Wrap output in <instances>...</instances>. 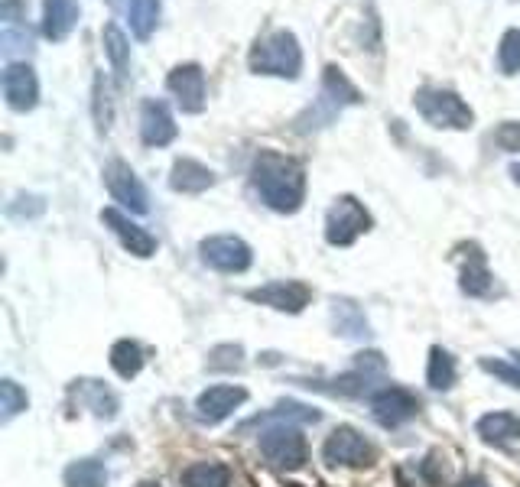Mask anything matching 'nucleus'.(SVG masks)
<instances>
[{
  "label": "nucleus",
  "instance_id": "obj_1",
  "mask_svg": "<svg viewBox=\"0 0 520 487\" xmlns=\"http://www.w3.org/2000/svg\"><path fill=\"white\" fill-rule=\"evenodd\" d=\"M251 186L270 212L296 215L306 202V169L286 153L260 150L251 163Z\"/></svg>",
  "mask_w": 520,
  "mask_h": 487
},
{
  "label": "nucleus",
  "instance_id": "obj_2",
  "mask_svg": "<svg viewBox=\"0 0 520 487\" xmlns=\"http://www.w3.org/2000/svg\"><path fill=\"white\" fill-rule=\"evenodd\" d=\"M361 101H364V95L355 85H351V78L338 69V65H325L319 101L296 117V130H299V134H312V130L329 127L345 108H351V104H361Z\"/></svg>",
  "mask_w": 520,
  "mask_h": 487
},
{
  "label": "nucleus",
  "instance_id": "obj_3",
  "mask_svg": "<svg viewBox=\"0 0 520 487\" xmlns=\"http://www.w3.org/2000/svg\"><path fill=\"white\" fill-rule=\"evenodd\" d=\"M247 65H251L254 75H270V78L296 82L299 72H303V46H299L296 33L273 30L254 43L251 56H247Z\"/></svg>",
  "mask_w": 520,
  "mask_h": 487
},
{
  "label": "nucleus",
  "instance_id": "obj_4",
  "mask_svg": "<svg viewBox=\"0 0 520 487\" xmlns=\"http://www.w3.org/2000/svg\"><path fill=\"white\" fill-rule=\"evenodd\" d=\"M413 108L420 111V117L429 127H439V130H468L475 124V111L468 108L459 91L452 88L423 85L413 95Z\"/></svg>",
  "mask_w": 520,
  "mask_h": 487
},
{
  "label": "nucleus",
  "instance_id": "obj_5",
  "mask_svg": "<svg viewBox=\"0 0 520 487\" xmlns=\"http://www.w3.org/2000/svg\"><path fill=\"white\" fill-rule=\"evenodd\" d=\"M260 455H264L267 465H273V468L296 471L306 465L309 445L296 426H267L260 432Z\"/></svg>",
  "mask_w": 520,
  "mask_h": 487
},
{
  "label": "nucleus",
  "instance_id": "obj_6",
  "mask_svg": "<svg viewBox=\"0 0 520 487\" xmlns=\"http://www.w3.org/2000/svg\"><path fill=\"white\" fill-rule=\"evenodd\" d=\"M368 228H371V215L355 195H338L329 215H325V241L332 247L355 244Z\"/></svg>",
  "mask_w": 520,
  "mask_h": 487
},
{
  "label": "nucleus",
  "instance_id": "obj_7",
  "mask_svg": "<svg viewBox=\"0 0 520 487\" xmlns=\"http://www.w3.org/2000/svg\"><path fill=\"white\" fill-rule=\"evenodd\" d=\"M420 410H423L420 397L407 387L387 384L371 393V416H374V423L384 429H397L403 423H410L413 416H420Z\"/></svg>",
  "mask_w": 520,
  "mask_h": 487
},
{
  "label": "nucleus",
  "instance_id": "obj_8",
  "mask_svg": "<svg viewBox=\"0 0 520 487\" xmlns=\"http://www.w3.org/2000/svg\"><path fill=\"white\" fill-rule=\"evenodd\" d=\"M322 458L325 465H342V468H364L377 458V449L361 436L358 429L351 426H338L329 439L322 445Z\"/></svg>",
  "mask_w": 520,
  "mask_h": 487
},
{
  "label": "nucleus",
  "instance_id": "obj_9",
  "mask_svg": "<svg viewBox=\"0 0 520 487\" xmlns=\"http://www.w3.org/2000/svg\"><path fill=\"white\" fill-rule=\"evenodd\" d=\"M199 254L205 267L218 273H244L254 263V250L247 241L234 238V234H215L199 244Z\"/></svg>",
  "mask_w": 520,
  "mask_h": 487
},
{
  "label": "nucleus",
  "instance_id": "obj_10",
  "mask_svg": "<svg viewBox=\"0 0 520 487\" xmlns=\"http://www.w3.org/2000/svg\"><path fill=\"white\" fill-rule=\"evenodd\" d=\"M104 186H108L111 199L117 205H124L127 212H134V215H147L150 212L147 186H143L140 176L124 160H111L108 166H104Z\"/></svg>",
  "mask_w": 520,
  "mask_h": 487
},
{
  "label": "nucleus",
  "instance_id": "obj_11",
  "mask_svg": "<svg viewBox=\"0 0 520 487\" xmlns=\"http://www.w3.org/2000/svg\"><path fill=\"white\" fill-rule=\"evenodd\" d=\"M166 88H169V95L176 98L182 114H202L205 111L208 91H205V69L199 62L176 65V69L166 75Z\"/></svg>",
  "mask_w": 520,
  "mask_h": 487
},
{
  "label": "nucleus",
  "instance_id": "obj_12",
  "mask_svg": "<svg viewBox=\"0 0 520 487\" xmlns=\"http://www.w3.org/2000/svg\"><path fill=\"white\" fill-rule=\"evenodd\" d=\"M247 299L257 302V306H270V309H277V312H303L309 306V299H312V289L306 283H299V280H273L267 286H257L247 293Z\"/></svg>",
  "mask_w": 520,
  "mask_h": 487
},
{
  "label": "nucleus",
  "instance_id": "obj_13",
  "mask_svg": "<svg viewBox=\"0 0 520 487\" xmlns=\"http://www.w3.org/2000/svg\"><path fill=\"white\" fill-rule=\"evenodd\" d=\"M4 101L10 111L26 114L39 104V78L30 62H7L4 69Z\"/></svg>",
  "mask_w": 520,
  "mask_h": 487
},
{
  "label": "nucleus",
  "instance_id": "obj_14",
  "mask_svg": "<svg viewBox=\"0 0 520 487\" xmlns=\"http://www.w3.org/2000/svg\"><path fill=\"white\" fill-rule=\"evenodd\" d=\"M101 221L108 225V231L114 234V238L121 241V247L127 250V254H134L140 260H147V257L156 254V238H153V234L147 228H140L137 221H130L124 212H117V208H104Z\"/></svg>",
  "mask_w": 520,
  "mask_h": 487
},
{
  "label": "nucleus",
  "instance_id": "obj_15",
  "mask_svg": "<svg viewBox=\"0 0 520 487\" xmlns=\"http://www.w3.org/2000/svg\"><path fill=\"white\" fill-rule=\"evenodd\" d=\"M179 134V127L173 121V111L166 108V101L147 98L140 104V140L147 147H166Z\"/></svg>",
  "mask_w": 520,
  "mask_h": 487
},
{
  "label": "nucleus",
  "instance_id": "obj_16",
  "mask_svg": "<svg viewBox=\"0 0 520 487\" xmlns=\"http://www.w3.org/2000/svg\"><path fill=\"white\" fill-rule=\"evenodd\" d=\"M247 400V390L244 387H231V384H215L199 393V400H195V416L202 419V423L215 426L221 419H228L238 406Z\"/></svg>",
  "mask_w": 520,
  "mask_h": 487
},
{
  "label": "nucleus",
  "instance_id": "obj_17",
  "mask_svg": "<svg viewBox=\"0 0 520 487\" xmlns=\"http://www.w3.org/2000/svg\"><path fill=\"white\" fill-rule=\"evenodd\" d=\"M69 397L82 406V410H91L98 419H114L121 413V400H117V393L111 387H104L101 380H75L69 387Z\"/></svg>",
  "mask_w": 520,
  "mask_h": 487
},
{
  "label": "nucleus",
  "instance_id": "obj_18",
  "mask_svg": "<svg viewBox=\"0 0 520 487\" xmlns=\"http://www.w3.org/2000/svg\"><path fill=\"white\" fill-rule=\"evenodd\" d=\"M319 419H322V413L316 410V406H306V403H296V400H280L273 410L247 419V423L241 426V432H251L257 426H264V429L267 426H296V423L309 426V423H319Z\"/></svg>",
  "mask_w": 520,
  "mask_h": 487
},
{
  "label": "nucleus",
  "instance_id": "obj_19",
  "mask_svg": "<svg viewBox=\"0 0 520 487\" xmlns=\"http://www.w3.org/2000/svg\"><path fill=\"white\" fill-rule=\"evenodd\" d=\"M215 182H218V176L212 173V169L199 160H189V156L176 160L173 173H169V189L182 192V195H202V192L212 189Z\"/></svg>",
  "mask_w": 520,
  "mask_h": 487
},
{
  "label": "nucleus",
  "instance_id": "obj_20",
  "mask_svg": "<svg viewBox=\"0 0 520 487\" xmlns=\"http://www.w3.org/2000/svg\"><path fill=\"white\" fill-rule=\"evenodd\" d=\"M78 13H82L78 0H43V36L52 43L69 39L78 23Z\"/></svg>",
  "mask_w": 520,
  "mask_h": 487
},
{
  "label": "nucleus",
  "instance_id": "obj_21",
  "mask_svg": "<svg viewBox=\"0 0 520 487\" xmlns=\"http://www.w3.org/2000/svg\"><path fill=\"white\" fill-rule=\"evenodd\" d=\"M299 387L306 390H319V393H329V397H364L371 390V377L364 371H351L342 377H332V380H296Z\"/></svg>",
  "mask_w": 520,
  "mask_h": 487
},
{
  "label": "nucleus",
  "instance_id": "obj_22",
  "mask_svg": "<svg viewBox=\"0 0 520 487\" xmlns=\"http://www.w3.org/2000/svg\"><path fill=\"white\" fill-rule=\"evenodd\" d=\"M475 432L488 445H507L520 439V416L517 413H488L475 423Z\"/></svg>",
  "mask_w": 520,
  "mask_h": 487
},
{
  "label": "nucleus",
  "instance_id": "obj_23",
  "mask_svg": "<svg viewBox=\"0 0 520 487\" xmlns=\"http://www.w3.org/2000/svg\"><path fill=\"white\" fill-rule=\"evenodd\" d=\"M160 13H163L160 0H127L130 30H134V36L140 39V43H147V39L156 33V26H160Z\"/></svg>",
  "mask_w": 520,
  "mask_h": 487
},
{
  "label": "nucleus",
  "instance_id": "obj_24",
  "mask_svg": "<svg viewBox=\"0 0 520 487\" xmlns=\"http://www.w3.org/2000/svg\"><path fill=\"white\" fill-rule=\"evenodd\" d=\"M62 481H65V487H108L111 475L98 458H78V462L65 468Z\"/></svg>",
  "mask_w": 520,
  "mask_h": 487
},
{
  "label": "nucleus",
  "instance_id": "obj_25",
  "mask_svg": "<svg viewBox=\"0 0 520 487\" xmlns=\"http://www.w3.org/2000/svg\"><path fill=\"white\" fill-rule=\"evenodd\" d=\"M101 43H104V52H108V62H111V69L117 72V78H127V69H130V43H127V36L121 33V26L117 23H104V30H101Z\"/></svg>",
  "mask_w": 520,
  "mask_h": 487
},
{
  "label": "nucleus",
  "instance_id": "obj_26",
  "mask_svg": "<svg viewBox=\"0 0 520 487\" xmlns=\"http://www.w3.org/2000/svg\"><path fill=\"white\" fill-rule=\"evenodd\" d=\"M182 487H231V471L221 462H195L179 475Z\"/></svg>",
  "mask_w": 520,
  "mask_h": 487
},
{
  "label": "nucleus",
  "instance_id": "obj_27",
  "mask_svg": "<svg viewBox=\"0 0 520 487\" xmlns=\"http://www.w3.org/2000/svg\"><path fill=\"white\" fill-rule=\"evenodd\" d=\"M332 315H335V332L345 338H368V322H364L361 309L348 299H335L332 302Z\"/></svg>",
  "mask_w": 520,
  "mask_h": 487
},
{
  "label": "nucleus",
  "instance_id": "obj_28",
  "mask_svg": "<svg viewBox=\"0 0 520 487\" xmlns=\"http://www.w3.org/2000/svg\"><path fill=\"white\" fill-rule=\"evenodd\" d=\"M111 367H114L117 377L134 380L140 374V367H143V348L137 345V341H130V338L114 341V348H111Z\"/></svg>",
  "mask_w": 520,
  "mask_h": 487
},
{
  "label": "nucleus",
  "instance_id": "obj_29",
  "mask_svg": "<svg viewBox=\"0 0 520 487\" xmlns=\"http://www.w3.org/2000/svg\"><path fill=\"white\" fill-rule=\"evenodd\" d=\"M459 286H462V293L475 296V299H491L494 293H498V286H494V276L488 273L485 260H481V257H475V260L462 270Z\"/></svg>",
  "mask_w": 520,
  "mask_h": 487
},
{
  "label": "nucleus",
  "instance_id": "obj_30",
  "mask_svg": "<svg viewBox=\"0 0 520 487\" xmlns=\"http://www.w3.org/2000/svg\"><path fill=\"white\" fill-rule=\"evenodd\" d=\"M426 384L433 390H452L455 384V358L446 348H433L429 351V367H426Z\"/></svg>",
  "mask_w": 520,
  "mask_h": 487
},
{
  "label": "nucleus",
  "instance_id": "obj_31",
  "mask_svg": "<svg viewBox=\"0 0 520 487\" xmlns=\"http://www.w3.org/2000/svg\"><path fill=\"white\" fill-rule=\"evenodd\" d=\"M26 390L17 384V380H0V416L4 423H10L13 416H20L26 410Z\"/></svg>",
  "mask_w": 520,
  "mask_h": 487
},
{
  "label": "nucleus",
  "instance_id": "obj_32",
  "mask_svg": "<svg viewBox=\"0 0 520 487\" xmlns=\"http://www.w3.org/2000/svg\"><path fill=\"white\" fill-rule=\"evenodd\" d=\"M498 69H501V75H517L520 72V30H507L501 36Z\"/></svg>",
  "mask_w": 520,
  "mask_h": 487
},
{
  "label": "nucleus",
  "instance_id": "obj_33",
  "mask_svg": "<svg viewBox=\"0 0 520 487\" xmlns=\"http://www.w3.org/2000/svg\"><path fill=\"white\" fill-rule=\"evenodd\" d=\"M241 364H244L241 345H218L208 351V371H238Z\"/></svg>",
  "mask_w": 520,
  "mask_h": 487
},
{
  "label": "nucleus",
  "instance_id": "obj_34",
  "mask_svg": "<svg viewBox=\"0 0 520 487\" xmlns=\"http://www.w3.org/2000/svg\"><path fill=\"white\" fill-rule=\"evenodd\" d=\"M46 212V199L43 195H17V199H13L10 205H7V215L13 218V221H30V218H39Z\"/></svg>",
  "mask_w": 520,
  "mask_h": 487
},
{
  "label": "nucleus",
  "instance_id": "obj_35",
  "mask_svg": "<svg viewBox=\"0 0 520 487\" xmlns=\"http://www.w3.org/2000/svg\"><path fill=\"white\" fill-rule=\"evenodd\" d=\"M478 367L491 377L504 380L507 387H517L520 390V364H511V361H491V358H481Z\"/></svg>",
  "mask_w": 520,
  "mask_h": 487
},
{
  "label": "nucleus",
  "instance_id": "obj_36",
  "mask_svg": "<svg viewBox=\"0 0 520 487\" xmlns=\"http://www.w3.org/2000/svg\"><path fill=\"white\" fill-rule=\"evenodd\" d=\"M95 121H98V130H108V127H111L108 82H104V75H101V72L95 75Z\"/></svg>",
  "mask_w": 520,
  "mask_h": 487
},
{
  "label": "nucleus",
  "instance_id": "obj_37",
  "mask_svg": "<svg viewBox=\"0 0 520 487\" xmlns=\"http://www.w3.org/2000/svg\"><path fill=\"white\" fill-rule=\"evenodd\" d=\"M494 143L507 153H520V124L517 121H504L498 130H494Z\"/></svg>",
  "mask_w": 520,
  "mask_h": 487
},
{
  "label": "nucleus",
  "instance_id": "obj_38",
  "mask_svg": "<svg viewBox=\"0 0 520 487\" xmlns=\"http://www.w3.org/2000/svg\"><path fill=\"white\" fill-rule=\"evenodd\" d=\"M355 367H358V371L368 374V377H377V374L387 371V361H384L381 351H361L358 358H355Z\"/></svg>",
  "mask_w": 520,
  "mask_h": 487
},
{
  "label": "nucleus",
  "instance_id": "obj_39",
  "mask_svg": "<svg viewBox=\"0 0 520 487\" xmlns=\"http://www.w3.org/2000/svg\"><path fill=\"white\" fill-rule=\"evenodd\" d=\"M459 487H488V481H481V478H465Z\"/></svg>",
  "mask_w": 520,
  "mask_h": 487
},
{
  "label": "nucleus",
  "instance_id": "obj_40",
  "mask_svg": "<svg viewBox=\"0 0 520 487\" xmlns=\"http://www.w3.org/2000/svg\"><path fill=\"white\" fill-rule=\"evenodd\" d=\"M511 179H514L517 186H520V163H517V166H511Z\"/></svg>",
  "mask_w": 520,
  "mask_h": 487
},
{
  "label": "nucleus",
  "instance_id": "obj_41",
  "mask_svg": "<svg viewBox=\"0 0 520 487\" xmlns=\"http://www.w3.org/2000/svg\"><path fill=\"white\" fill-rule=\"evenodd\" d=\"M137 487H160V484H156V481H143V484H137Z\"/></svg>",
  "mask_w": 520,
  "mask_h": 487
},
{
  "label": "nucleus",
  "instance_id": "obj_42",
  "mask_svg": "<svg viewBox=\"0 0 520 487\" xmlns=\"http://www.w3.org/2000/svg\"><path fill=\"white\" fill-rule=\"evenodd\" d=\"M108 4H111V7H117V4H121V0H108Z\"/></svg>",
  "mask_w": 520,
  "mask_h": 487
},
{
  "label": "nucleus",
  "instance_id": "obj_43",
  "mask_svg": "<svg viewBox=\"0 0 520 487\" xmlns=\"http://www.w3.org/2000/svg\"><path fill=\"white\" fill-rule=\"evenodd\" d=\"M514 364H520V354H514Z\"/></svg>",
  "mask_w": 520,
  "mask_h": 487
}]
</instances>
